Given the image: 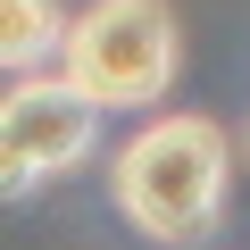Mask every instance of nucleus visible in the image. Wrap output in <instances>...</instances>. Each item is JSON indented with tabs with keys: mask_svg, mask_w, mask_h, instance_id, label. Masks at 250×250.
Segmentation results:
<instances>
[{
	"mask_svg": "<svg viewBox=\"0 0 250 250\" xmlns=\"http://www.w3.org/2000/svg\"><path fill=\"white\" fill-rule=\"evenodd\" d=\"M233 142L217 117H150L117 150V208L150 242H200L225 217Z\"/></svg>",
	"mask_w": 250,
	"mask_h": 250,
	"instance_id": "1",
	"label": "nucleus"
},
{
	"mask_svg": "<svg viewBox=\"0 0 250 250\" xmlns=\"http://www.w3.org/2000/svg\"><path fill=\"white\" fill-rule=\"evenodd\" d=\"M175 59H184V34H175L167 0H92L67 25V59L59 67L100 108H150V100H167Z\"/></svg>",
	"mask_w": 250,
	"mask_h": 250,
	"instance_id": "2",
	"label": "nucleus"
},
{
	"mask_svg": "<svg viewBox=\"0 0 250 250\" xmlns=\"http://www.w3.org/2000/svg\"><path fill=\"white\" fill-rule=\"evenodd\" d=\"M100 100L67 75V67H42V75H9V100H0V159H9V192H34L67 167L92 159L100 142Z\"/></svg>",
	"mask_w": 250,
	"mask_h": 250,
	"instance_id": "3",
	"label": "nucleus"
},
{
	"mask_svg": "<svg viewBox=\"0 0 250 250\" xmlns=\"http://www.w3.org/2000/svg\"><path fill=\"white\" fill-rule=\"evenodd\" d=\"M67 25L59 0H0V59H9V75H42L67 59Z\"/></svg>",
	"mask_w": 250,
	"mask_h": 250,
	"instance_id": "4",
	"label": "nucleus"
}]
</instances>
